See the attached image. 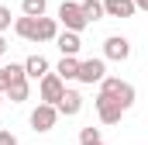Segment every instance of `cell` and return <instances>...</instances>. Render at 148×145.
<instances>
[{"label": "cell", "instance_id": "cell-8", "mask_svg": "<svg viewBox=\"0 0 148 145\" xmlns=\"http://www.w3.org/2000/svg\"><path fill=\"white\" fill-rule=\"evenodd\" d=\"M55 45H59V52H62V55H79V48H83L79 31H69V28L55 35Z\"/></svg>", "mask_w": 148, "mask_h": 145}, {"label": "cell", "instance_id": "cell-11", "mask_svg": "<svg viewBox=\"0 0 148 145\" xmlns=\"http://www.w3.org/2000/svg\"><path fill=\"white\" fill-rule=\"evenodd\" d=\"M3 93L10 97V104H21V100H28V93H31V83H28V76H21V79H10Z\"/></svg>", "mask_w": 148, "mask_h": 145}, {"label": "cell", "instance_id": "cell-21", "mask_svg": "<svg viewBox=\"0 0 148 145\" xmlns=\"http://www.w3.org/2000/svg\"><path fill=\"white\" fill-rule=\"evenodd\" d=\"M7 90V72H3V66H0V93Z\"/></svg>", "mask_w": 148, "mask_h": 145}, {"label": "cell", "instance_id": "cell-7", "mask_svg": "<svg viewBox=\"0 0 148 145\" xmlns=\"http://www.w3.org/2000/svg\"><path fill=\"white\" fill-rule=\"evenodd\" d=\"M103 55L114 59V62H124V59H131V41L124 35H110L103 41Z\"/></svg>", "mask_w": 148, "mask_h": 145}, {"label": "cell", "instance_id": "cell-25", "mask_svg": "<svg viewBox=\"0 0 148 145\" xmlns=\"http://www.w3.org/2000/svg\"><path fill=\"white\" fill-rule=\"evenodd\" d=\"M97 145H107V142H97Z\"/></svg>", "mask_w": 148, "mask_h": 145}, {"label": "cell", "instance_id": "cell-2", "mask_svg": "<svg viewBox=\"0 0 148 145\" xmlns=\"http://www.w3.org/2000/svg\"><path fill=\"white\" fill-rule=\"evenodd\" d=\"M38 93H41L45 104H59V97L66 93V79H62L59 72H45V76L38 79Z\"/></svg>", "mask_w": 148, "mask_h": 145}, {"label": "cell", "instance_id": "cell-12", "mask_svg": "<svg viewBox=\"0 0 148 145\" xmlns=\"http://www.w3.org/2000/svg\"><path fill=\"white\" fill-rule=\"evenodd\" d=\"M14 31H17V38H24V41H38V17H17L14 21Z\"/></svg>", "mask_w": 148, "mask_h": 145}, {"label": "cell", "instance_id": "cell-23", "mask_svg": "<svg viewBox=\"0 0 148 145\" xmlns=\"http://www.w3.org/2000/svg\"><path fill=\"white\" fill-rule=\"evenodd\" d=\"M138 3V10H148V0H134Z\"/></svg>", "mask_w": 148, "mask_h": 145}, {"label": "cell", "instance_id": "cell-3", "mask_svg": "<svg viewBox=\"0 0 148 145\" xmlns=\"http://www.w3.org/2000/svg\"><path fill=\"white\" fill-rule=\"evenodd\" d=\"M59 21H62L69 31H79V35H83V28L90 24V21H86V14H83V7L73 3V0H66V3L59 7Z\"/></svg>", "mask_w": 148, "mask_h": 145}, {"label": "cell", "instance_id": "cell-6", "mask_svg": "<svg viewBox=\"0 0 148 145\" xmlns=\"http://www.w3.org/2000/svg\"><path fill=\"white\" fill-rule=\"evenodd\" d=\"M103 76H107V62H103V59H86V62H79V76H76V79L93 86V83H100Z\"/></svg>", "mask_w": 148, "mask_h": 145}, {"label": "cell", "instance_id": "cell-5", "mask_svg": "<svg viewBox=\"0 0 148 145\" xmlns=\"http://www.w3.org/2000/svg\"><path fill=\"white\" fill-rule=\"evenodd\" d=\"M97 114H100L103 124H117V121L124 117V107H121L114 97H107V93H97Z\"/></svg>", "mask_w": 148, "mask_h": 145}, {"label": "cell", "instance_id": "cell-19", "mask_svg": "<svg viewBox=\"0 0 148 145\" xmlns=\"http://www.w3.org/2000/svg\"><path fill=\"white\" fill-rule=\"evenodd\" d=\"M10 28V7H0V31Z\"/></svg>", "mask_w": 148, "mask_h": 145}, {"label": "cell", "instance_id": "cell-24", "mask_svg": "<svg viewBox=\"0 0 148 145\" xmlns=\"http://www.w3.org/2000/svg\"><path fill=\"white\" fill-rule=\"evenodd\" d=\"M0 107H3V97H0Z\"/></svg>", "mask_w": 148, "mask_h": 145}, {"label": "cell", "instance_id": "cell-13", "mask_svg": "<svg viewBox=\"0 0 148 145\" xmlns=\"http://www.w3.org/2000/svg\"><path fill=\"white\" fill-rule=\"evenodd\" d=\"M24 72H28V79H41L48 72V59L45 55H28L24 59Z\"/></svg>", "mask_w": 148, "mask_h": 145}, {"label": "cell", "instance_id": "cell-4", "mask_svg": "<svg viewBox=\"0 0 148 145\" xmlns=\"http://www.w3.org/2000/svg\"><path fill=\"white\" fill-rule=\"evenodd\" d=\"M55 121H59V107H55V104H45V100H41V104L31 110V128H35V131H52Z\"/></svg>", "mask_w": 148, "mask_h": 145}, {"label": "cell", "instance_id": "cell-9", "mask_svg": "<svg viewBox=\"0 0 148 145\" xmlns=\"http://www.w3.org/2000/svg\"><path fill=\"white\" fill-rule=\"evenodd\" d=\"M59 114H66V117H76L79 110H83V97H79V90H66L62 97H59Z\"/></svg>", "mask_w": 148, "mask_h": 145}, {"label": "cell", "instance_id": "cell-20", "mask_svg": "<svg viewBox=\"0 0 148 145\" xmlns=\"http://www.w3.org/2000/svg\"><path fill=\"white\" fill-rule=\"evenodd\" d=\"M0 145H17V135L14 131H0Z\"/></svg>", "mask_w": 148, "mask_h": 145}, {"label": "cell", "instance_id": "cell-1", "mask_svg": "<svg viewBox=\"0 0 148 145\" xmlns=\"http://www.w3.org/2000/svg\"><path fill=\"white\" fill-rule=\"evenodd\" d=\"M100 93L114 97L124 110L134 107V86H131V83H124V79H117V76H103V79H100Z\"/></svg>", "mask_w": 148, "mask_h": 145}, {"label": "cell", "instance_id": "cell-10", "mask_svg": "<svg viewBox=\"0 0 148 145\" xmlns=\"http://www.w3.org/2000/svg\"><path fill=\"white\" fill-rule=\"evenodd\" d=\"M103 10H107V17H134L138 3L134 0H103Z\"/></svg>", "mask_w": 148, "mask_h": 145}, {"label": "cell", "instance_id": "cell-22", "mask_svg": "<svg viewBox=\"0 0 148 145\" xmlns=\"http://www.w3.org/2000/svg\"><path fill=\"white\" fill-rule=\"evenodd\" d=\"M7 52V38H3V31H0V55Z\"/></svg>", "mask_w": 148, "mask_h": 145}, {"label": "cell", "instance_id": "cell-17", "mask_svg": "<svg viewBox=\"0 0 148 145\" xmlns=\"http://www.w3.org/2000/svg\"><path fill=\"white\" fill-rule=\"evenodd\" d=\"M21 14H28V17H41V14H45V0H21Z\"/></svg>", "mask_w": 148, "mask_h": 145}, {"label": "cell", "instance_id": "cell-15", "mask_svg": "<svg viewBox=\"0 0 148 145\" xmlns=\"http://www.w3.org/2000/svg\"><path fill=\"white\" fill-rule=\"evenodd\" d=\"M55 72H59L62 79H76V76H79V59H76V55H62L59 66H55Z\"/></svg>", "mask_w": 148, "mask_h": 145}, {"label": "cell", "instance_id": "cell-14", "mask_svg": "<svg viewBox=\"0 0 148 145\" xmlns=\"http://www.w3.org/2000/svg\"><path fill=\"white\" fill-rule=\"evenodd\" d=\"M55 35H59V21L55 17H38V41H55Z\"/></svg>", "mask_w": 148, "mask_h": 145}, {"label": "cell", "instance_id": "cell-16", "mask_svg": "<svg viewBox=\"0 0 148 145\" xmlns=\"http://www.w3.org/2000/svg\"><path fill=\"white\" fill-rule=\"evenodd\" d=\"M79 7H83V14H86V21H90V24H93V21H100V17H107L103 0H83Z\"/></svg>", "mask_w": 148, "mask_h": 145}, {"label": "cell", "instance_id": "cell-18", "mask_svg": "<svg viewBox=\"0 0 148 145\" xmlns=\"http://www.w3.org/2000/svg\"><path fill=\"white\" fill-rule=\"evenodd\" d=\"M97 142H103L100 138V128H83L79 131V145H97Z\"/></svg>", "mask_w": 148, "mask_h": 145}]
</instances>
